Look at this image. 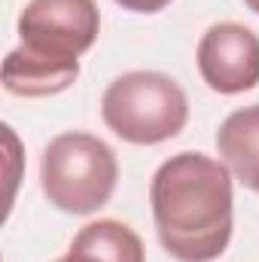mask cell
I'll list each match as a JSON object with an SVG mask.
<instances>
[{
    "label": "cell",
    "instance_id": "obj_1",
    "mask_svg": "<svg viewBox=\"0 0 259 262\" xmlns=\"http://www.w3.org/2000/svg\"><path fill=\"white\" fill-rule=\"evenodd\" d=\"M153 223L162 247L177 262L217 259L235 229L232 171L223 159L177 152L149 183Z\"/></svg>",
    "mask_w": 259,
    "mask_h": 262
},
{
    "label": "cell",
    "instance_id": "obj_2",
    "mask_svg": "<svg viewBox=\"0 0 259 262\" xmlns=\"http://www.w3.org/2000/svg\"><path fill=\"white\" fill-rule=\"evenodd\" d=\"M119 180L116 152L95 134L64 131L43 149L40 183L43 195L58 210L89 216L101 210Z\"/></svg>",
    "mask_w": 259,
    "mask_h": 262
},
{
    "label": "cell",
    "instance_id": "obj_3",
    "mask_svg": "<svg viewBox=\"0 0 259 262\" xmlns=\"http://www.w3.org/2000/svg\"><path fill=\"white\" fill-rule=\"evenodd\" d=\"M101 113L116 137L137 146H153L183 131L189 119V101L180 82L168 73L131 70L107 85Z\"/></svg>",
    "mask_w": 259,
    "mask_h": 262
},
{
    "label": "cell",
    "instance_id": "obj_4",
    "mask_svg": "<svg viewBox=\"0 0 259 262\" xmlns=\"http://www.w3.org/2000/svg\"><path fill=\"white\" fill-rule=\"evenodd\" d=\"M101 31V12L95 0H28L18 15L21 46L58 55L79 58Z\"/></svg>",
    "mask_w": 259,
    "mask_h": 262
},
{
    "label": "cell",
    "instance_id": "obj_5",
    "mask_svg": "<svg viewBox=\"0 0 259 262\" xmlns=\"http://www.w3.org/2000/svg\"><path fill=\"white\" fill-rule=\"evenodd\" d=\"M195 61L207 89L220 95L250 92L259 82V37L238 21L210 25L198 40Z\"/></svg>",
    "mask_w": 259,
    "mask_h": 262
},
{
    "label": "cell",
    "instance_id": "obj_6",
    "mask_svg": "<svg viewBox=\"0 0 259 262\" xmlns=\"http://www.w3.org/2000/svg\"><path fill=\"white\" fill-rule=\"evenodd\" d=\"M79 76V58H58L28 46L3 58V89L18 98H49L70 89Z\"/></svg>",
    "mask_w": 259,
    "mask_h": 262
},
{
    "label": "cell",
    "instance_id": "obj_7",
    "mask_svg": "<svg viewBox=\"0 0 259 262\" xmlns=\"http://www.w3.org/2000/svg\"><path fill=\"white\" fill-rule=\"evenodd\" d=\"M217 149L229 171L247 189L259 192V104L241 107L226 116L217 131Z\"/></svg>",
    "mask_w": 259,
    "mask_h": 262
},
{
    "label": "cell",
    "instance_id": "obj_8",
    "mask_svg": "<svg viewBox=\"0 0 259 262\" xmlns=\"http://www.w3.org/2000/svg\"><path fill=\"white\" fill-rule=\"evenodd\" d=\"M76 262H146L140 235L119 220H95L76 232L67 247Z\"/></svg>",
    "mask_w": 259,
    "mask_h": 262
},
{
    "label": "cell",
    "instance_id": "obj_9",
    "mask_svg": "<svg viewBox=\"0 0 259 262\" xmlns=\"http://www.w3.org/2000/svg\"><path fill=\"white\" fill-rule=\"evenodd\" d=\"M122 9H128V12H143V15H153V12H159V9H165L171 0H116Z\"/></svg>",
    "mask_w": 259,
    "mask_h": 262
},
{
    "label": "cell",
    "instance_id": "obj_10",
    "mask_svg": "<svg viewBox=\"0 0 259 262\" xmlns=\"http://www.w3.org/2000/svg\"><path fill=\"white\" fill-rule=\"evenodd\" d=\"M244 3H247V9H253V12L259 15V0H244Z\"/></svg>",
    "mask_w": 259,
    "mask_h": 262
},
{
    "label": "cell",
    "instance_id": "obj_11",
    "mask_svg": "<svg viewBox=\"0 0 259 262\" xmlns=\"http://www.w3.org/2000/svg\"><path fill=\"white\" fill-rule=\"evenodd\" d=\"M58 262H76V259H70V256H64V259H58Z\"/></svg>",
    "mask_w": 259,
    "mask_h": 262
}]
</instances>
